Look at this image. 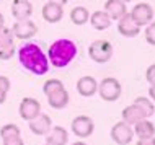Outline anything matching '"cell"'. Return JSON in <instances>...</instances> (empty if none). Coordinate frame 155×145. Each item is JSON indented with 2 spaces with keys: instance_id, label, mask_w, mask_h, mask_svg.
Instances as JSON below:
<instances>
[{
  "instance_id": "836d02e7",
  "label": "cell",
  "mask_w": 155,
  "mask_h": 145,
  "mask_svg": "<svg viewBox=\"0 0 155 145\" xmlns=\"http://www.w3.org/2000/svg\"><path fill=\"white\" fill-rule=\"evenodd\" d=\"M5 28V18H3V15L0 13V30H3Z\"/></svg>"
},
{
  "instance_id": "e0dca14e",
  "label": "cell",
  "mask_w": 155,
  "mask_h": 145,
  "mask_svg": "<svg viewBox=\"0 0 155 145\" xmlns=\"http://www.w3.org/2000/svg\"><path fill=\"white\" fill-rule=\"evenodd\" d=\"M41 13H43V18L48 23H57V21H61L62 16H64V10H62L61 5L48 2L43 7V11H41Z\"/></svg>"
},
{
  "instance_id": "cb8c5ba5",
  "label": "cell",
  "mask_w": 155,
  "mask_h": 145,
  "mask_svg": "<svg viewBox=\"0 0 155 145\" xmlns=\"http://www.w3.org/2000/svg\"><path fill=\"white\" fill-rule=\"evenodd\" d=\"M15 135H20V127L16 124H5V126H2V129H0V139L2 140L15 137Z\"/></svg>"
},
{
  "instance_id": "f546056e",
  "label": "cell",
  "mask_w": 155,
  "mask_h": 145,
  "mask_svg": "<svg viewBox=\"0 0 155 145\" xmlns=\"http://www.w3.org/2000/svg\"><path fill=\"white\" fill-rule=\"evenodd\" d=\"M136 145H155V135L153 137H149V139H139Z\"/></svg>"
},
{
  "instance_id": "8fae6325",
  "label": "cell",
  "mask_w": 155,
  "mask_h": 145,
  "mask_svg": "<svg viewBox=\"0 0 155 145\" xmlns=\"http://www.w3.org/2000/svg\"><path fill=\"white\" fill-rule=\"evenodd\" d=\"M12 15L16 21L21 20H30V16L33 15V5L30 0H13L12 3Z\"/></svg>"
},
{
  "instance_id": "d6a6232c",
  "label": "cell",
  "mask_w": 155,
  "mask_h": 145,
  "mask_svg": "<svg viewBox=\"0 0 155 145\" xmlns=\"http://www.w3.org/2000/svg\"><path fill=\"white\" fill-rule=\"evenodd\" d=\"M5 99H7V93L0 92V105H3V103H5Z\"/></svg>"
},
{
  "instance_id": "5b68a950",
  "label": "cell",
  "mask_w": 155,
  "mask_h": 145,
  "mask_svg": "<svg viewBox=\"0 0 155 145\" xmlns=\"http://www.w3.org/2000/svg\"><path fill=\"white\" fill-rule=\"evenodd\" d=\"M129 15H131L132 21L139 28L147 26L149 23L153 21V8H152V5H149V3H137V5L131 10Z\"/></svg>"
},
{
  "instance_id": "7c38bea8",
  "label": "cell",
  "mask_w": 155,
  "mask_h": 145,
  "mask_svg": "<svg viewBox=\"0 0 155 145\" xmlns=\"http://www.w3.org/2000/svg\"><path fill=\"white\" fill-rule=\"evenodd\" d=\"M30 129H31L33 134H36V135H46L52 129V119L49 118L48 114L41 113L38 118L30 121Z\"/></svg>"
},
{
  "instance_id": "ffe728a7",
  "label": "cell",
  "mask_w": 155,
  "mask_h": 145,
  "mask_svg": "<svg viewBox=\"0 0 155 145\" xmlns=\"http://www.w3.org/2000/svg\"><path fill=\"white\" fill-rule=\"evenodd\" d=\"M48 103L49 106L54 109H62L69 105V93L65 88H61L57 92H52L51 95H48Z\"/></svg>"
},
{
  "instance_id": "603a6c76",
  "label": "cell",
  "mask_w": 155,
  "mask_h": 145,
  "mask_svg": "<svg viewBox=\"0 0 155 145\" xmlns=\"http://www.w3.org/2000/svg\"><path fill=\"white\" fill-rule=\"evenodd\" d=\"M134 105L140 108V111L145 114V118H147V119L150 118V116L155 114V106H153L152 99H149L145 96H137L136 99H134Z\"/></svg>"
},
{
  "instance_id": "d590c367",
  "label": "cell",
  "mask_w": 155,
  "mask_h": 145,
  "mask_svg": "<svg viewBox=\"0 0 155 145\" xmlns=\"http://www.w3.org/2000/svg\"><path fill=\"white\" fill-rule=\"evenodd\" d=\"M123 2H124V3H126V2H131V0H123Z\"/></svg>"
},
{
  "instance_id": "7a4b0ae2",
  "label": "cell",
  "mask_w": 155,
  "mask_h": 145,
  "mask_svg": "<svg viewBox=\"0 0 155 145\" xmlns=\"http://www.w3.org/2000/svg\"><path fill=\"white\" fill-rule=\"evenodd\" d=\"M77 56V46L70 39H57L49 47V62L57 69L69 65Z\"/></svg>"
},
{
  "instance_id": "e575fe53",
  "label": "cell",
  "mask_w": 155,
  "mask_h": 145,
  "mask_svg": "<svg viewBox=\"0 0 155 145\" xmlns=\"http://www.w3.org/2000/svg\"><path fill=\"white\" fill-rule=\"evenodd\" d=\"M72 145H87L85 142H82V140H77V142H74Z\"/></svg>"
},
{
  "instance_id": "4dcf8cb0",
  "label": "cell",
  "mask_w": 155,
  "mask_h": 145,
  "mask_svg": "<svg viewBox=\"0 0 155 145\" xmlns=\"http://www.w3.org/2000/svg\"><path fill=\"white\" fill-rule=\"evenodd\" d=\"M149 96L152 101H155V85H150V88H149Z\"/></svg>"
},
{
  "instance_id": "ac0fdd59",
  "label": "cell",
  "mask_w": 155,
  "mask_h": 145,
  "mask_svg": "<svg viewBox=\"0 0 155 145\" xmlns=\"http://www.w3.org/2000/svg\"><path fill=\"white\" fill-rule=\"evenodd\" d=\"M121 116H123V121L127 122L129 126H134L136 122L142 121V119H147V118H145V114L140 111V108L136 106L134 103H132V105H129V106H126L123 109V113H121Z\"/></svg>"
},
{
  "instance_id": "8992f818",
  "label": "cell",
  "mask_w": 155,
  "mask_h": 145,
  "mask_svg": "<svg viewBox=\"0 0 155 145\" xmlns=\"http://www.w3.org/2000/svg\"><path fill=\"white\" fill-rule=\"evenodd\" d=\"M111 139L118 145H127V143H131V140L134 139V129L127 122L119 121V122H116L114 126H113Z\"/></svg>"
},
{
  "instance_id": "f1b7e54d",
  "label": "cell",
  "mask_w": 155,
  "mask_h": 145,
  "mask_svg": "<svg viewBox=\"0 0 155 145\" xmlns=\"http://www.w3.org/2000/svg\"><path fill=\"white\" fill-rule=\"evenodd\" d=\"M8 90H10V80L5 75H0V92L7 93Z\"/></svg>"
},
{
  "instance_id": "ba28073f",
  "label": "cell",
  "mask_w": 155,
  "mask_h": 145,
  "mask_svg": "<svg viewBox=\"0 0 155 145\" xmlns=\"http://www.w3.org/2000/svg\"><path fill=\"white\" fill-rule=\"evenodd\" d=\"M15 54V43H13V31L3 28L0 30V59L8 60Z\"/></svg>"
},
{
  "instance_id": "3957f363",
  "label": "cell",
  "mask_w": 155,
  "mask_h": 145,
  "mask_svg": "<svg viewBox=\"0 0 155 145\" xmlns=\"http://www.w3.org/2000/svg\"><path fill=\"white\" fill-rule=\"evenodd\" d=\"M123 86L118 82V78L114 77H106L101 80V83H98V93L100 98L104 101H116L121 96Z\"/></svg>"
},
{
  "instance_id": "44dd1931",
  "label": "cell",
  "mask_w": 155,
  "mask_h": 145,
  "mask_svg": "<svg viewBox=\"0 0 155 145\" xmlns=\"http://www.w3.org/2000/svg\"><path fill=\"white\" fill-rule=\"evenodd\" d=\"M134 134L139 139H149L155 135V126L149 119H142V121L134 124Z\"/></svg>"
},
{
  "instance_id": "52a82bcc",
  "label": "cell",
  "mask_w": 155,
  "mask_h": 145,
  "mask_svg": "<svg viewBox=\"0 0 155 145\" xmlns=\"http://www.w3.org/2000/svg\"><path fill=\"white\" fill-rule=\"evenodd\" d=\"M70 127H72V132L78 139H87L93 134L95 122L91 121V118H88V116H77V118H74Z\"/></svg>"
},
{
  "instance_id": "9c48e42d",
  "label": "cell",
  "mask_w": 155,
  "mask_h": 145,
  "mask_svg": "<svg viewBox=\"0 0 155 145\" xmlns=\"http://www.w3.org/2000/svg\"><path fill=\"white\" fill-rule=\"evenodd\" d=\"M41 114V105L39 101L35 98H25L21 103H20V116L25 121H33L35 118Z\"/></svg>"
},
{
  "instance_id": "4fadbf2b",
  "label": "cell",
  "mask_w": 155,
  "mask_h": 145,
  "mask_svg": "<svg viewBox=\"0 0 155 145\" xmlns=\"http://www.w3.org/2000/svg\"><path fill=\"white\" fill-rule=\"evenodd\" d=\"M118 31H119L121 36H124V38H136L140 33V28L132 21L131 15L126 13L121 20H118Z\"/></svg>"
},
{
  "instance_id": "9a60e30c",
  "label": "cell",
  "mask_w": 155,
  "mask_h": 145,
  "mask_svg": "<svg viewBox=\"0 0 155 145\" xmlns=\"http://www.w3.org/2000/svg\"><path fill=\"white\" fill-rule=\"evenodd\" d=\"M69 142V134L64 127L54 126L49 134H46V143L48 145H65Z\"/></svg>"
},
{
  "instance_id": "d6986e66",
  "label": "cell",
  "mask_w": 155,
  "mask_h": 145,
  "mask_svg": "<svg viewBox=\"0 0 155 145\" xmlns=\"http://www.w3.org/2000/svg\"><path fill=\"white\" fill-rule=\"evenodd\" d=\"M88 21L91 23V26H93L95 30L103 31V30H108V28L111 26V21H113V20L108 16V13H106L104 10H96V11H93V13H91Z\"/></svg>"
},
{
  "instance_id": "6da1fadb",
  "label": "cell",
  "mask_w": 155,
  "mask_h": 145,
  "mask_svg": "<svg viewBox=\"0 0 155 145\" xmlns=\"http://www.w3.org/2000/svg\"><path fill=\"white\" fill-rule=\"evenodd\" d=\"M20 62L26 70H30L35 75H44L49 70V59L46 57V54L41 51L39 46L33 43H28L20 49L18 52Z\"/></svg>"
},
{
  "instance_id": "4316f807",
  "label": "cell",
  "mask_w": 155,
  "mask_h": 145,
  "mask_svg": "<svg viewBox=\"0 0 155 145\" xmlns=\"http://www.w3.org/2000/svg\"><path fill=\"white\" fill-rule=\"evenodd\" d=\"M145 78H147V82L150 85H155V64H152L145 70Z\"/></svg>"
},
{
  "instance_id": "1f68e13d",
  "label": "cell",
  "mask_w": 155,
  "mask_h": 145,
  "mask_svg": "<svg viewBox=\"0 0 155 145\" xmlns=\"http://www.w3.org/2000/svg\"><path fill=\"white\" fill-rule=\"evenodd\" d=\"M48 2H51V3H56V5H61V7H64L69 0H48Z\"/></svg>"
},
{
  "instance_id": "2e32d148",
  "label": "cell",
  "mask_w": 155,
  "mask_h": 145,
  "mask_svg": "<svg viewBox=\"0 0 155 145\" xmlns=\"http://www.w3.org/2000/svg\"><path fill=\"white\" fill-rule=\"evenodd\" d=\"M104 11L108 13L111 20H121L123 16L127 13L126 11V3L123 0H108L106 3H104Z\"/></svg>"
},
{
  "instance_id": "8d00e7d4",
  "label": "cell",
  "mask_w": 155,
  "mask_h": 145,
  "mask_svg": "<svg viewBox=\"0 0 155 145\" xmlns=\"http://www.w3.org/2000/svg\"><path fill=\"white\" fill-rule=\"evenodd\" d=\"M46 145H48V143H46Z\"/></svg>"
},
{
  "instance_id": "5bb4252c",
  "label": "cell",
  "mask_w": 155,
  "mask_h": 145,
  "mask_svg": "<svg viewBox=\"0 0 155 145\" xmlns=\"http://www.w3.org/2000/svg\"><path fill=\"white\" fill-rule=\"evenodd\" d=\"M77 92L80 96H85V98L93 96V95L98 92V82L90 75L80 77L77 82Z\"/></svg>"
},
{
  "instance_id": "277c9868",
  "label": "cell",
  "mask_w": 155,
  "mask_h": 145,
  "mask_svg": "<svg viewBox=\"0 0 155 145\" xmlns=\"http://www.w3.org/2000/svg\"><path fill=\"white\" fill-rule=\"evenodd\" d=\"M88 56L91 57V60L98 62V64L108 62L113 57V44L104 39L93 41L88 47Z\"/></svg>"
},
{
  "instance_id": "83f0119b",
  "label": "cell",
  "mask_w": 155,
  "mask_h": 145,
  "mask_svg": "<svg viewBox=\"0 0 155 145\" xmlns=\"http://www.w3.org/2000/svg\"><path fill=\"white\" fill-rule=\"evenodd\" d=\"M3 145H25L23 139L20 135H15V137H10V139H5L3 140Z\"/></svg>"
},
{
  "instance_id": "d4e9b609",
  "label": "cell",
  "mask_w": 155,
  "mask_h": 145,
  "mask_svg": "<svg viewBox=\"0 0 155 145\" xmlns=\"http://www.w3.org/2000/svg\"><path fill=\"white\" fill-rule=\"evenodd\" d=\"M61 88H64V83H62L61 80H57V78H49V80H46L44 85H43V92H44L46 96L51 95L52 92L61 90Z\"/></svg>"
},
{
  "instance_id": "30bf717a",
  "label": "cell",
  "mask_w": 155,
  "mask_h": 145,
  "mask_svg": "<svg viewBox=\"0 0 155 145\" xmlns=\"http://www.w3.org/2000/svg\"><path fill=\"white\" fill-rule=\"evenodd\" d=\"M12 31H13V36L18 39H30L33 36L38 33V26L35 23L31 21V20H21V21H16L13 24V28H12Z\"/></svg>"
},
{
  "instance_id": "484cf974",
  "label": "cell",
  "mask_w": 155,
  "mask_h": 145,
  "mask_svg": "<svg viewBox=\"0 0 155 145\" xmlns=\"http://www.w3.org/2000/svg\"><path fill=\"white\" fill-rule=\"evenodd\" d=\"M144 36H145V41H147L150 46H155V21L147 24V28L144 31Z\"/></svg>"
},
{
  "instance_id": "7402d4cb",
  "label": "cell",
  "mask_w": 155,
  "mask_h": 145,
  "mask_svg": "<svg viewBox=\"0 0 155 145\" xmlns=\"http://www.w3.org/2000/svg\"><path fill=\"white\" fill-rule=\"evenodd\" d=\"M70 20H72L74 24L82 26V24H85L90 20V11L87 10L85 7H75V8H72V11H70Z\"/></svg>"
}]
</instances>
